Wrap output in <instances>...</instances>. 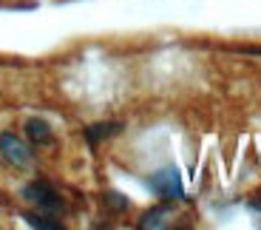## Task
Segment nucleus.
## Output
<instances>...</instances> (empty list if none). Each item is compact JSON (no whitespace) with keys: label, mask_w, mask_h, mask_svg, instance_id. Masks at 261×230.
<instances>
[{"label":"nucleus","mask_w":261,"mask_h":230,"mask_svg":"<svg viewBox=\"0 0 261 230\" xmlns=\"http://www.w3.org/2000/svg\"><path fill=\"white\" fill-rule=\"evenodd\" d=\"M23 196H26L37 211L46 213V216H60L63 208H65L63 196H60L48 182H29L26 188H23Z\"/></svg>","instance_id":"nucleus-1"},{"label":"nucleus","mask_w":261,"mask_h":230,"mask_svg":"<svg viewBox=\"0 0 261 230\" xmlns=\"http://www.w3.org/2000/svg\"><path fill=\"white\" fill-rule=\"evenodd\" d=\"M0 159L9 162L12 168H32L34 162L32 148L14 134H0Z\"/></svg>","instance_id":"nucleus-2"},{"label":"nucleus","mask_w":261,"mask_h":230,"mask_svg":"<svg viewBox=\"0 0 261 230\" xmlns=\"http://www.w3.org/2000/svg\"><path fill=\"white\" fill-rule=\"evenodd\" d=\"M150 188H153V193L162 196V199H182L185 196L182 176H179L173 168H165V171L153 173V176H150Z\"/></svg>","instance_id":"nucleus-3"},{"label":"nucleus","mask_w":261,"mask_h":230,"mask_svg":"<svg viewBox=\"0 0 261 230\" xmlns=\"http://www.w3.org/2000/svg\"><path fill=\"white\" fill-rule=\"evenodd\" d=\"M170 219H173V211H170L168 205H162V208H153V211H148L142 216V222H139V227H148V230H162L170 224Z\"/></svg>","instance_id":"nucleus-4"},{"label":"nucleus","mask_w":261,"mask_h":230,"mask_svg":"<svg viewBox=\"0 0 261 230\" xmlns=\"http://www.w3.org/2000/svg\"><path fill=\"white\" fill-rule=\"evenodd\" d=\"M26 137L32 139L34 145H48L54 139V134H51V128H48L46 119H29L26 122Z\"/></svg>","instance_id":"nucleus-5"},{"label":"nucleus","mask_w":261,"mask_h":230,"mask_svg":"<svg viewBox=\"0 0 261 230\" xmlns=\"http://www.w3.org/2000/svg\"><path fill=\"white\" fill-rule=\"evenodd\" d=\"M119 131H122V125H119V122H99V125H91V128L85 131V137H88V142H91V145H97L99 139L114 137V134H119Z\"/></svg>","instance_id":"nucleus-6"},{"label":"nucleus","mask_w":261,"mask_h":230,"mask_svg":"<svg viewBox=\"0 0 261 230\" xmlns=\"http://www.w3.org/2000/svg\"><path fill=\"white\" fill-rule=\"evenodd\" d=\"M32 227H46V230H60L57 222H51V219H43V216H23Z\"/></svg>","instance_id":"nucleus-7"}]
</instances>
